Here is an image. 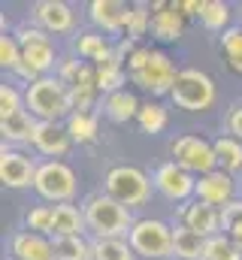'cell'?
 <instances>
[{
  "label": "cell",
  "mask_w": 242,
  "mask_h": 260,
  "mask_svg": "<svg viewBox=\"0 0 242 260\" xmlns=\"http://www.w3.org/2000/svg\"><path fill=\"white\" fill-rule=\"evenodd\" d=\"M124 67H127L130 82L136 88L148 91L152 97L173 94V85L179 79V70L173 64V58L167 52H158V49H148V46H139Z\"/></svg>",
  "instance_id": "1"
},
{
  "label": "cell",
  "mask_w": 242,
  "mask_h": 260,
  "mask_svg": "<svg viewBox=\"0 0 242 260\" xmlns=\"http://www.w3.org/2000/svg\"><path fill=\"white\" fill-rule=\"evenodd\" d=\"M85 212V224L94 233V239H124L133 227L130 209L121 206L118 200L109 194H91L82 206Z\"/></svg>",
  "instance_id": "2"
},
{
  "label": "cell",
  "mask_w": 242,
  "mask_h": 260,
  "mask_svg": "<svg viewBox=\"0 0 242 260\" xmlns=\"http://www.w3.org/2000/svg\"><path fill=\"white\" fill-rule=\"evenodd\" d=\"M24 109L37 118V121H58L70 118L73 106H70V88L60 82L58 76H43L37 82H31L24 88Z\"/></svg>",
  "instance_id": "3"
},
{
  "label": "cell",
  "mask_w": 242,
  "mask_h": 260,
  "mask_svg": "<svg viewBox=\"0 0 242 260\" xmlns=\"http://www.w3.org/2000/svg\"><path fill=\"white\" fill-rule=\"evenodd\" d=\"M127 242L133 254L142 260H170L173 257V227L158 218H139L133 221Z\"/></svg>",
  "instance_id": "4"
},
{
  "label": "cell",
  "mask_w": 242,
  "mask_h": 260,
  "mask_svg": "<svg viewBox=\"0 0 242 260\" xmlns=\"http://www.w3.org/2000/svg\"><path fill=\"white\" fill-rule=\"evenodd\" d=\"M170 100L185 112H206L215 103V82L203 70L185 67V70H179V79L173 85Z\"/></svg>",
  "instance_id": "5"
},
{
  "label": "cell",
  "mask_w": 242,
  "mask_h": 260,
  "mask_svg": "<svg viewBox=\"0 0 242 260\" xmlns=\"http://www.w3.org/2000/svg\"><path fill=\"white\" fill-rule=\"evenodd\" d=\"M152 179L139 170V167H130V164H121L112 167L103 179V188L112 200H118L121 206L133 209V206H142L148 197H152Z\"/></svg>",
  "instance_id": "6"
},
{
  "label": "cell",
  "mask_w": 242,
  "mask_h": 260,
  "mask_svg": "<svg viewBox=\"0 0 242 260\" xmlns=\"http://www.w3.org/2000/svg\"><path fill=\"white\" fill-rule=\"evenodd\" d=\"M170 154H173V164H179L185 173H191L197 179L218 170V157H215L212 142H206L197 133H182V136H176L170 142Z\"/></svg>",
  "instance_id": "7"
},
{
  "label": "cell",
  "mask_w": 242,
  "mask_h": 260,
  "mask_svg": "<svg viewBox=\"0 0 242 260\" xmlns=\"http://www.w3.org/2000/svg\"><path fill=\"white\" fill-rule=\"evenodd\" d=\"M34 191L49 200V203H70L76 194V173L64 164V160H43L37 170V182Z\"/></svg>",
  "instance_id": "8"
},
{
  "label": "cell",
  "mask_w": 242,
  "mask_h": 260,
  "mask_svg": "<svg viewBox=\"0 0 242 260\" xmlns=\"http://www.w3.org/2000/svg\"><path fill=\"white\" fill-rule=\"evenodd\" d=\"M37 170H40V164L34 157H27L24 151H18V148L0 151V182L6 188H12V191L31 188L37 182Z\"/></svg>",
  "instance_id": "9"
},
{
  "label": "cell",
  "mask_w": 242,
  "mask_h": 260,
  "mask_svg": "<svg viewBox=\"0 0 242 260\" xmlns=\"http://www.w3.org/2000/svg\"><path fill=\"white\" fill-rule=\"evenodd\" d=\"M152 182H155V188L161 194L167 197V200H173V203H188L191 197L197 194V176L185 173L179 164H173V160L161 164L155 170V179Z\"/></svg>",
  "instance_id": "10"
},
{
  "label": "cell",
  "mask_w": 242,
  "mask_h": 260,
  "mask_svg": "<svg viewBox=\"0 0 242 260\" xmlns=\"http://www.w3.org/2000/svg\"><path fill=\"white\" fill-rule=\"evenodd\" d=\"M179 224H185L194 233H200L203 239H212V236L221 233V209L218 206H209V203H203V200L194 197V200L182 203Z\"/></svg>",
  "instance_id": "11"
},
{
  "label": "cell",
  "mask_w": 242,
  "mask_h": 260,
  "mask_svg": "<svg viewBox=\"0 0 242 260\" xmlns=\"http://www.w3.org/2000/svg\"><path fill=\"white\" fill-rule=\"evenodd\" d=\"M185 34L182 3H152V37L158 43H176Z\"/></svg>",
  "instance_id": "12"
},
{
  "label": "cell",
  "mask_w": 242,
  "mask_h": 260,
  "mask_svg": "<svg viewBox=\"0 0 242 260\" xmlns=\"http://www.w3.org/2000/svg\"><path fill=\"white\" fill-rule=\"evenodd\" d=\"M88 15H91L94 27L100 34H121V30H127L130 6L121 3V0H91L88 3Z\"/></svg>",
  "instance_id": "13"
},
{
  "label": "cell",
  "mask_w": 242,
  "mask_h": 260,
  "mask_svg": "<svg viewBox=\"0 0 242 260\" xmlns=\"http://www.w3.org/2000/svg\"><path fill=\"white\" fill-rule=\"evenodd\" d=\"M197 200H203V203H209V206H218V209H224L227 203H233L236 200V182H233V176L230 173H224V170H215V173H209V176H200L197 179Z\"/></svg>",
  "instance_id": "14"
},
{
  "label": "cell",
  "mask_w": 242,
  "mask_h": 260,
  "mask_svg": "<svg viewBox=\"0 0 242 260\" xmlns=\"http://www.w3.org/2000/svg\"><path fill=\"white\" fill-rule=\"evenodd\" d=\"M34 18L46 34H67L76 24V12L64 0H40V3H34Z\"/></svg>",
  "instance_id": "15"
},
{
  "label": "cell",
  "mask_w": 242,
  "mask_h": 260,
  "mask_svg": "<svg viewBox=\"0 0 242 260\" xmlns=\"http://www.w3.org/2000/svg\"><path fill=\"white\" fill-rule=\"evenodd\" d=\"M9 251H12L15 260H55L52 236H40V233H31V230L15 233L12 242H9Z\"/></svg>",
  "instance_id": "16"
},
{
  "label": "cell",
  "mask_w": 242,
  "mask_h": 260,
  "mask_svg": "<svg viewBox=\"0 0 242 260\" xmlns=\"http://www.w3.org/2000/svg\"><path fill=\"white\" fill-rule=\"evenodd\" d=\"M70 133L67 127H60L58 121H40L37 124V133H34V148L40 151V154H46L49 160H58L67 154V148H70Z\"/></svg>",
  "instance_id": "17"
},
{
  "label": "cell",
  "mask_w": 242,
  "mask_h": 260,
  "mask_svg": "<svg viewBox=\"0 0 242 260\" xmlns=\"http://www.w3.org/2000/svg\"><path fill=\"white\" fill-rule=\"evenodd\" d=\"M76 52H79L82 61H88V64H94V67H100V64H106L109 58H115V46H112L100 30H85V34H79V37H76Z\"/></svg>",
  "instance_id": "18"
},
{
  "label": "cell",
  "mask_w": 242,
  "mask_h": 260,
  "mask_svg": "<svg viewBox=\"0 0 242 260\" xmlns=\"http://www.w3.org/2000/svg\"><path fill=\"white\" fill-rule=\"evenodd\" d=\"M88 230L85 224V212L73 203H58L55 206V218H52V239L60 236H82Z\"/></svg>",
  "instance_id": "19"
},
{
  "label": "cell",
  "mask_w": 242,
  "mask_h": 260,
  "mask_svg": "<svg viewBox=\"0 0 242 260\" xmlns=\"http://www.w3.org/2000/svg\"><path fill=\"white\" fill-rule=\"evenodd\" d=\"M206 257V239L185 224L173 227V260H203Z\"/></svg>",
  "instance_id": "20"
},
{
  "label": "cell",
  "mask_w": 242,
  "mask_h": 260,
  "mask_svg": "<svg viewBox=\"0 0 242 260\" xmlns=\"http://www.w3.org/2000/svg\"><path fill=\"white\" fill-rule=\"evenodd\" d=\"M103 109H106V115L115 121V124H124V121H130V118H136L139 115V109H142V103L136 100V94L133 91H115V94H109L106 97V103H103Z\"/></svg>",
  "instance_id": "21"
},
{
  "label": "cell",
  "mask_w": 242,
  "mask_h": 260,
  "mask_svg": "<svg viewBox=\"0 0 242 260\" xmlns=\"http://www.w3.org/2000/svg\"><path fill=\"white\" fill-rule=\"evenodd\" d=\"M37 124H40V121H37L27 109H21V112H15L12 118H3V121H0V133H3L6 142H34Z\"/></svg>",
  "instance_id": "22"
},
{
  "label": "cell",
  "mask_w": 242,
  "mask_h": 260,
  "mask_svg": "<svg viewBox=\"0 0 242 260\" xmlns=\"http://www.w3.org/2000/svg\"><path fill=\"white\" fill-rule=\"evenodd\" d=\"M212 148H215V157H218V170L236 173L242 167V142L236 136H218L212 142Z\"/></svg>",
  "instance_id": "23"
},
{
  "label": "cell",
  "mask_w": 242,
  "mask_h": 260,
  "mask_svg": "<svg viewBox=\"0 0 242 260\" xmlns=\"http://www.w3.org/2000/svg\"><path fill=\"white\" fill-rule=\"evenodd\" d=\"M124 79H127V67L118 61V55L109 58L106 64L97 67V91H106V97L115 94V91H124V88H121Z\"/></svg>",
  "instance_id": "24"
},
{
  "label": "cell",
  "mask_w": 242,
  "mask_h": 260,
  "mask_svg": "<svg viewBox=\"0 0 242 260\" xmlns=\"http://www.w3.org/2000/svg\"><path fill=\"white\" fill-rule=\"evenodd\" d=\"M55 245V260H94L91 242L85 236H60L52 239Z\"/></svg>",
  "instance_id": "25"
},
{
  "label": "cell",
  "mask_w": 242,
  "mask_h": 260,
  "mask_svg": "<svg viewBox=\"0 0 242 260\" xmlns=\"http://www.w3.org/2000/svg\"><path fill=\"white\" fill-rule=\"evenodd\" d=\"M21 55H24V64L31 67L37 76L49 73L55 67V46L52 43H31V46H21Z\"/></svg>",
  "instance_id": "26"
},
{
  "label": "cell",
  "mask_w": 242,
  "mask_h": 260,
  "mask_svg": "<svg viewBox=\"0 0 242 260\" xmlns=\"http://www.w3.org/2000/svg\"><path fill=\"white\" fill-rule=\"evenodd\" d=\"M197 18H200V24L206 30H224L227 21H230V6L224 0H203Z\"/></svg>",
  "instance_id": "27"
},
{
  "label": "cell",
  "mask_w": 242,
  "mask_h": 260,
  "mask_svg": "<svg viewBox=\"0 0 242 260\" xmlns=\"http://www.w3.org/2000/svg\"><path fill=\"white\" fill-rule=\"evenodd\" d=\"M91 251H94V260H136L127 239H94Z\"/></svg>",
  "instance_id": "28"
},
{
  "label": "cell",
  "mask_w": 242,
  "mask_h": 260,
  "mask_svg": "<svg viewBox=\"0 0 242 260\" xmlns=\"http://www.w3.org/2000/svg\"><path fill=\"white\" fill-rule=\"evenodd\" d=\"M67 133L73 142H94L97 139V118L91 112H73L67 118Z\"/></svg>",
  "instance_id": "29"
},
{
  "label": "cell",
  "mask_w": 242,
  "mask_h": 260,
  "mask_svg": "<svg viewBox=\"0 0 242 260\" xmlns=\"http://www.w3.org/2000/svg\"><path fill=\"white\" fill-rule=\"evenodd\" d=\"M221 230L233 239V245L242 251V200H233L221 209Z\"/></svg>",
  "instance_id": "30"
},
{
  "label": "cell",
  "mask_w": 242,
  "mask_h": 260,
  "mask_svg": "<svg viewBox=\"0 0 242 260\" xmlns=\"http://www.w3.org/2000/svg\"><path fill=\"white\" fill-rule=\"evenodd\" d=\"M136 121H139V130L142 133H161V130L167 127V109L158 100H148V103H142Z\"/></svg>",
  "instance_id": "31"
},
{
  "label": "cell",
  "mask_w": 242,
  "mask_h": 260,
  "mask_svg": "<svg viewBox=\"0 0 242 260\" xmlns=\"http://www.w3.org/2000/svg\"><path fill=\"white\" fill-rule=\"evenodd\" d=\"M145 34H152V6L148 3H133L130 6V21H127V37L139 43Z\"/></svg>",
  "instance_id": "32"
},
{
  "label": "cell",
  "mask_w": 242,
  "mask_h": 260,
  "mask_svg": "<svg viewBox=\"0 0 242 260\" xmlns=\"http://www.w3.org/2000/svg\"><path fill=\"white\" fill-rule=\"evenodd\" d=\"M221 52L233 73H242V27H227L221 37Z\"/></svg>",
  "instance_id": "33"
},
{
  "label": "cell",
  "mask_w": 242,
  "mask_h": 260,
  "mask_svg": "<svg viewBox=\"0 0 242 260\" xmlns=\"http://www.w3.org/2000/svg\"><path fill=\"white\" fill-rule=\"evenodd\" d=\"M203 260H242V251L233 245L230 236L218 233V236L206 239V257Z\"/></svg>",
  "instance_id": "34"
},
{
  "label": "cell",
  "mask_w": 242,
  "mask_h": 260,
  "mask_svg": "<svg viewBox=\"0 0 242 260\" xmlns=\"http://www.w3.org/2000/svg\"><path fill=\"white\" fill-rule=\"evenodd\" d=\"M52 218H55V206H34L27 209L24 215V224L31 233H40V236H52Z\"/></svg>",
  "instance_id": "35"
},
{
  "label": "cell",
  "mask_w": 242,
  "mask_h": 260,
  "mask_svg": "<svg viewBox=\"0 0 242 260\" xmlns=\"http://www.w3.org/2000/svg\"><path fill=\"white\" fill-rule=\"evenodd\" d=\"M24 61V55H21V43L15 40V37H0V64L6 67V70H18Z\"/></svg>",
  "instance_id": "36"
},
{
  "label": "cell",
  "mask_w": 242,
  "mask_h": 260,
  "mask_svg": "<svg viewBox=\"0 0 242 260\" xmlns=\"http://www.w3.org/2000/svg\"><path fill=\"white\" fill-rule=\"evenodd\" d=\"M21 109H24V94H18L12 85H3L0 88V121L3 118H12Z\"/></svg>",
  "instance_id": "37"
},
{
  "label": "cell",
  "mask_w": 242,
  "mask_h": 260,
  "mask_svg": "<svg viewBox=\"0 0 242 260\" xmlns=\"http://www.w3.org/2000/svg\"><path fill=\"white\" fill-rule=\"evenodd\" d=\"M15 40H18L21 46H31V43H52V37H49L43 27H21V30L15 34Z\"/></svg>",
  "instance_id": "38"
},
{
  "label": "cell",
  "mask_w": 242,
  "mask_h": 260,
  "mask_svg": "<svg viewBox=\"0 0 242 260\" xmlns=\"http://www.w3.org/2000/svg\"><path fill=\"white\" fill-rule=\"evenodd\" d=\"M227 127H230V136H236V139L242 142V106H233V109H230Z\"/></svg>",
  "instance_id": "39"
},
{
  "label": "cell",
  "mask_w": 242,
  "mask_h": 260,
  "mask_svg": "<svg viewBox=\"0 0 242 260\" xmlns=\"http://www.w3.org/2000/svg\"><path fill=\"white\" fill-rule=\"evenodd\" d=\"M200 6H203V0H185L182 3V12L185 15H200Z\"/></svg>",
  "instance_id": "40"
}]
</instances>
